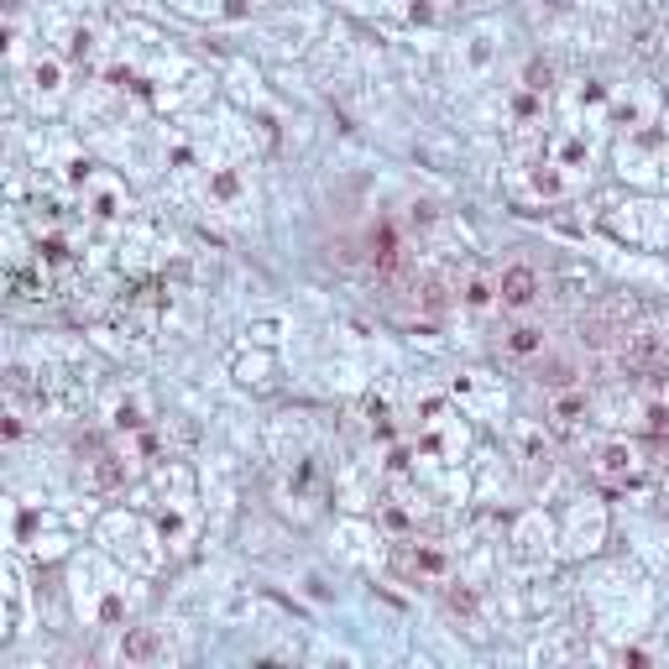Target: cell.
<instances>
[{
	"instance_id": "1",
	"label": "cell",
	"mask_w": 669,
	"mask_h": 669,
	"mask_svg": "<svg viewBox=\"0 0 669 669\" xmlns=\"http://www.w3.org/2000/svg\"><path fill=\"white\" fill-rule=\"evenodd\" d=\"M79 204H84V215L89 220H100V225H121L131 215V194H126V183H115L110 173H95L79 189Z\"/></svg>"
},
{
	"instance_id": "2",
	"label": "cell",
	"mask_w": 669,
	"mask_h": 669,
	"mask_svg": "<svg viewBox=\"0 0 669 669\" xmlns=\"http://www.w3.org/2000/svg\"><path fill=\"white\" fill-rule=\"evenodd\" d=\"M654 110H659V95H654V89H649V84H628V89H617V95H612L607 121H612L617 131L638 136V131L654 126Z\"/></svg>"
},
{
	"instance_id": "3",
	"label": "cell",
	"mask_w": 669,
	"mask_h": 669,
	"mask_svg": "<svg viewBox=\"0 0 669 669\" xmlns=\"http://www.w3.org/2000/svg\"><path fill=\"white\" fill-rule=\"evenodd\" d=\"M392 565H398L403 581H445L450 575V555L440 544H429V539H403Z\"/></svg>"
},
{
	"instance_id": "4",
	"label": "cell",
	"mask_w": 669,
	"mask_h": 669,
	"mask_svg": "<svg viewBox=\"0 0 669 669\" xmlns=\"http://www.w3.org/2000/svg\"><path fill=\"white\" fill-rule=\"evenodd\" d=\"M596 476L612 481V487H628V481H638V476H643V450H638V445H628V440L602 445V450H596Z\"/></svg>"
},
{
	"instance_id": "5",
	"label": "cell",
	"mask_w": 669,
	"mask_h": 669,
	"mask_svg": "<svg viewBox=\"0 0 669 669\" xmlns=\"http://www.w3.org/2000/svg\"><path fill=\"white\" fill-rule=\"evenodd\" d=\"M497 304L502 309H534L539 304V272L534 267H507L502 278H497Z\"/></svg>"
},
{
	"instance_id": "6",
	"label": "cell",
	"mask_w": 669,
	"mask_h": 669,
	"mask_svg": "<svg viewBox=\"0 0 669 669\" xmlns=\"http://www.w3.org/2000/svg\"><path fill=\"white\" fill-rule=\"evenodd\" d=\"M586 413H591V403H586V392L581 387H555V398H549V424H555L560 434H581V424H586Z\"/></svg>"
},
{
	"instance_id": "7",
	"label": "cell",
	"mask_w": 669,
	"mask_h": 669,
	"mask_svg": "<svg viewBox=\"0 0 669 669\" xmlns=\"http://www.w3.org/2000/svg\"><path fill=\"white\" fill-rule=\"evenodd\" d=\"M549 163H560L570 173H586L591 168V142L575 126H560V131H549Z\"/></svg>"
},
{
	"instance_id": "8",
	"label": "cell",
	"mask_w": 669,
	"mask_h": 669,
	"mask_svg": "<svg viewBox=\"0 0 669 669\" xmlns=\"http://www.w3.org/2000/svg\"><path fill=\"white\" fill-rule=\"evenodd\" d=\"M455 403H460V413H497L502 392L481 372H466V377H455Z\"/></svg>"
},
{
	"instance_id": "9",
	"label": "cell",
	"mask_w": 669,
	"mask_h": 669,
	"mask_svg": "<svg viewBox=\"0 0 669 669\" xmlns=\"http://www.w3.org/2000/svg\"><path fill=\"white\" fill-rule=\"evenodd\" d=\"M586 173H570V168H560V163H528V183H534V194H544V199H565L575 183H581Z\"/></svg>"
},
{
	"instance_id": "10",
	"label": "cell",
	"mask_w": 669,
	"mask_h": 669,
	"mask_svg": "<svg viewBox=\"0 0 669 669\" xmlns=\"http://www.w3.org/2000/svg\"><path fill=\"white\" fill-rule=\"evenodd\" d=\"M84 481H89V492H121L131 481V460L126 455H95V460H89V471H84Z\"/></svg>"
},
{
	"instance_id": "11",
	"label": "cell",
	"mask_w": 669,
	"mask_h": 669,
	"mask_svg": "<svg viewBox=\"0 0 669 669\" xmlns=\"http://www.w3.org/2000/svg\"><path fill=\"white\" fill-rule=\"evenodd\" d=\"M163 654H168L163 628H126V638H121V659L126 664H152V659H163Z\"/></svg>"
},
{
	"instance_id": "12",
	"label": "cell",
	"mask_w": 669,
	"mask_h": 669,
	"mask_svg": "<svg viewBox=\"0 0 669 669\" xmlns=\"http://www.w3.org/2000/svg\"><path fill=\"white\" fill-rule=\"evenodd\" d=\"M612 95H607V84L602 79H575L570 84V115H607Z\"/></svg>"
},
{
	"instance_id": "13",
	"label": "cell",
	"mask_w": 669,
	"mask_h": 669,
	"mask_svg": "<svg viewBox=\"0 0 669 669\" xmlns=\"http://www.w3.org/2000/svg\"><path fill=\"white\" fill-rule=\"evenodd\" d=\"M361 419H366V434H372L377 445H392L398 440V419H392V408L382 398H366L361 403Z\"/></svg>"
},
{
	"instance_id": "14",
	"label": "cell",
	"mask_w": 669,
	"mask_h": 669,
	"mask_svg": "<svg viewBox=\"0 0 669 669\" xmlns=\"http://www.w3.org/2000/svg\"><path fill=\"white\" fill-rule=\"evenodd\" d=\"M544 555H549L544 518H523V528H518V560H544Z\"/></svg>"
},
{
	"instance_id": "15",
	"label": "cell",
	"mask_w": 669,
	"mask_h": 669,
	"mask_svg": "<svg viewBox=\"0 0 669 669\" xmlns=\"http://www.w3.org/2000/svg\"><path fill=\"white\" fill-rule=\"evenodd\" d=\"M27 79H32V95H58V89H63V63L58 58H37L32 68H27Z\"/></svg>"
},
{
	"instance_id": "16",
	"label": "cell",
	"mask_w": 669,
	"mask_h": 669,
	"mask_svg": "<svg viewBox=\"0 0 669 669\" xmlns=\"http://www.w3.org/2000/svg\"><path fill=\"white\" fill-rule=\"evenodd\" d=\"M157 534H163L168 549H183L189 544V513H183V507H163V513H157Z\"/></svg>"
},
{
	"instance_id": "17",
	"label": "cell",
	"mask_w": 669,
	"mask_h": 669,
	"mask_svg": "<svg viewBox=\"0 0 669 669\" xmlns=\"http://www.w3.org/2000/svg\"><path fill=\"white\" fill-rule=\"evenodd\" d=\"M53 283H48V262H37V272H27V267H11V293L16 298H42Z\"/></svg>"
},
{
	"instance_id": "18",
	"label": "cell",
	"mask_w": 669,
	"mask_h": 669,
	"mask_svg": "<svg viewBox=\"0 0 669 669\" xmlns=\"http://www.w3.org/2000/svg\"><path fill=\"white\" fill-rule=\"evenodd\" d=\"M110 424L121 429V434H142V424H147V403L142 398H121L110 408Z\"/></svg>"
},
{
	"instance_id": "19",
	"label": "cell",
	"mask_w": 669,
	"mask_h": 669,
	"mask_svg": "<svg viewBox=\"0 0 669 669\" xmlns=\"http://www.w3.org/2000/svg\"><path fill=\"white\" fill-rule=\"evenodd\" d=\"M460 304L476 309V314H481V309H492V304H497V283L476 272V278H466V288H460Z\"/></svg>"
},
{
	"instance_id": "20",
	"label": "cell",
	"mask_w": 669,
	"mask_h": 669,
	"mask_svg": "<svg viewBox=\"0 0 669 669\" xmlns=\"http://www.w3.org/2000/svg\"><path fill=\"white\" fill-rule=\"evenodd\" d=\"M518 450H523V460L528 466H549V445H544V429H534V424H518Z\"/></svg>"
},
{
	"instance_id": "21",
	"label": "cell",
	"mask_w": 669,
	"mask_h": 669,
	"mask_svg": "<svg viewBox=\"0 0 669 669\" xmlns=\"http://www.w3.org/2000/svg\"><path fill=\"white\" fill-rule=\"evenodd\" d=\"M63 53L74 58V63H95V53H100V37L89 32V27H74V32H68V48H63Z\"/></svg>"
},
{
	"instance_id": "22",
	"label": "cell",
	"mask_w": 669,
	"mask_h": 669,
	"mask_svg": "<svg viewBox=\"0 0 669 669\" xmlns=\"http://www.w3.org/2000/svg\"><path fill=\"white\" fill-rule=\"evenodd\" d=\"M507 351H513V356H539L544 351V330H534V325L513 330V335H507Z\"/></svg>"
},
{
	"instance_id": "23",
	"label": "cell",
	"mask_w": 669,
	"mask_h": 669,
	"mask_svg": "<svg viewBox=\"0 0 669 669\" xmlns=\"http://www.w3.org/2000/svg\"><path fill=\"white\" fill-rule=\"evenodd\" d=\"M528 89H534V95H549V89H555V68L534 63V68H528Z\"/></svg>"
},
{
	"instance_id": "24",
	"label": "cell",
	"mask_w": 669,
	"mask_h": 669,
	"mask_svg": "<svg viewBox=\"0 0 669 669\" xmlns=\"http://www.w3.org/2000/svg\"><path fill=\"white\" fill-rule=\"evenodd\" d=\"M382 523L392 528V534H413V528H419V523L408 518V507H382Z\"/></svg>"
}]
</instances>
